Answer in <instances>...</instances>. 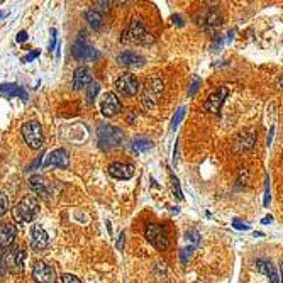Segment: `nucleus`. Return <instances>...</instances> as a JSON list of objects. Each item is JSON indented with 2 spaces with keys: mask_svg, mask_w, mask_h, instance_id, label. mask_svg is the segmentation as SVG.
Here are the masks:
<instances>
[{
  "mask_svg": "<svg viewBox=\"0 0 283 283\" xmlns=\"http://www.w3.org/2000/svg\"><path fill=\"white\" fill-rule=\"evenodd\" d=\"M12 214H14L15 222H24V224L34 222L37 214H39V202H37L36 197H24L12 209Z\"/></svg>",
  "mask_w": 283,
  "mask_h": 283,
  "instance_id": "obj_1",
  "label": "nucleus"
},
{
  "mask_svg": "<svg viewBox=\"0 0 283 283\" xmlns=\"http://www.w3.org/2000/svg\"><path fill=\"white\" fill-rule=\"evenodd\" d=\"M121 41L124 44H151L154 42V37L146 31L139 20H131V24L124 29Z\"/></svg>",
  "mask_w": 283,
  "mask_h": 283,
  "instance_id": "obj_2",
  "label": "nucleus"
},
{
  "mask_svg": "<svg viewBox=\"0 0 283 283\" xmlns=\"http://www.w3.org/2000/svg\"><path fill=\"white\" fill-rule=\"evenodd\" d=\"M97 138H98V146L102 149H114L124 144V132L121 129L114 126H100L97 131Z\"/></svg>",
  "mask_w": 283,
  "mask_h": 283,
  "instance_id": "obj_3",
  "label": "nucleus"
},
{
  "mask_svg": "<svg viewBox=\"0 0 283 283\" xmlns=\"http://www.w3.org/2000/svg\"><path fill=\"white\" fill-rule=\"evenodd\" d=\"M144 234L146 238H148V241L153 244L156 250H166V248L170 246V239H168V231H166L165 226L161 224H154V222H151V224L146 226L144 229Z\"/></svg>",
  "mask_w": 283,
  "mask_h": 283,
  "instance_id": "obj_4",
  "label": "nucleus"
},
{
  "mask_svg": "<svg viewBox=\"0 0 283 283\" xmlns=\"http://www.w3.org/2000/svg\"><path fill=\"white\" fill-rule=\"evenodd\" d=\"M22 138L25 141V144L31 149H41L42 148V141H44V136H42V126L37 121H29L22 126Z\"/></svg>",
  "mask_w": 283,
  "mask_h": 283,
  "instance_id": "obj_5",
  "label": "nucleus"
},
{
  "mask_svg": "<svg viewBox=\"0 0 283 283\" xmlns=\"http://www.w3.org/2000/svg\"><path fill=\"white\" fill-rule=\"evenodd\" d=\"M25 250L24 248H10L5 255H3V263H5V268L12 273H20L24 270L25 265Z\"/></svg>",
  "mask_w": 283,
  "mask_h": 283,
  "instance_id": "obj_6",
  "label": "nucleus"
},
{
  "mask_svg": "<svg viewBox=\"0 0 283 283\" xmlns=\"http://www.w3.org/2000/svg\"><path fill=\"white\" fill-rule=\"evenodd\" d=\"M197 24L202 25L205 31H216V29L221 27L222 24V15L219 14L217 8H204L197 14Z\"/></svg>",
  "mask_w": 283,
  "mask_h": 283,
  "instance_id": "obj_7",
  "label": "nucleus"
},
{
  "mask_svg": "<svg viewBox=\"0 0 283 283\" xmlns=\"http://www.w3.org/2000/svg\"><path fill=\"white\" fill-rule=\"evenodd\" d=\"M71 54L73 58L80 59V61H93L95 58H98V51L85 37H78L75 41V44L71 48Z\"/></svg>",
  "mask_w": 283,
  "mask_h": 283,
  "instance_id": "obj_8",
  "label": "nucleus"
},
{
  "mask_svg": "<svg viewBox=\"0 0 283 283\" xmlns=\"http://www.w3.org/2000/svg\"><path fill=\"white\" fill-rule=\"evenodd\" d=\"M227 95H229V88L227 87L217 88L216 92H212L211 95L207 97V100H205V104H204V109L207 110V112L214 114V115H219Z\"/></svg>",
  "mask_w": 283,
  "mask_h": 283,
  "instance_id": "obj_9",
  "label": "nucleus"
},
{
  "mask_svg": "<svg viewBox=\"0 0 283 283\" xmlns=\"http://www.w3.org/2000/svg\"><path fill=\"white\" fill-rule=\"evenodd\" d=\"M115 88L126 97H134L139 92V81L132 73H124L115 81Z\"/></svg>",
  "mask_w": 283,
  "mask_h": 283,
  "instance_id": "obj_10",
  "label": "nucleus"
},
{
  "mask_svg": "<svg viewBox=\"0 0 283 283\" xmlns=\"http://www.w3.org/2000/svg\"><path fill=\"white\" fill-rule=\"evenodd\" d=\"M32 278L37 283H56V272L44 261H37L32 267Z\"/></svg>",
  "mask_w": 283,
  "mask_h": 283,
  "instance_id": "obj_11",
  "label": "nucleus"
},
{
  "mask_svg": "<svg viewBox=\"0 0 283 283\" xmlns=\"http://www.w3.org/2000/svg\"><path fill=\"white\" fill-rule=\"evenodd\" d=\"M256 139H258V136L255 134V131H253V129H246V131L239 132V134L236 136L234 143H233L234 151H236V153L250 151V149L255 148Z\"/></svg>",
  "mask_w": 283,
  "mask_h": 283,
  "instance_id": "obj_12",
  "label": "nucleus"
},
{
  "mask_svg": "<svg viewBox=\"0 0 283 283\" xmlns=\"http://www.w3.org/2000/svg\"><path fill=\"white\" fill-rule=\"evenodd\" d=\"M121 109H122V105H121V102H119L117 95L112 92L105 93L104 98H102V102H100L102 114H104L105 117H114V115H117L119 112H121Z\"/></svg>",
  "mask_w": 283,
  "mask_h": 283,
  "instance_id": "obj_13",
  "label": "nucleus"
},
{
  "mask_svg": "<svg viewBox=\"0 0 283 283\" xmlns=\"http://www.w3.org/2000/svg\"><path fill=\"white\" fill-rule=\"evenodd\" d=\"M31 246L32 250L36 251H42L49 246V236L44 231V227L41 224H34L32 231H31Z\"/></svg>",
  "mask_w": 283,
  "mask_h": 283,
  "instance_id": "obj_14",
  "label": "nucleus"
},
{
  "mask_svg": "<svg viewBox=\"0 0 283 283\" xmlns=\"http://www.w3.org/2000/svg\"><path fill=\"white\" fill-rule=\"evenodd\" d=\"M109 175L117 180H129L134 177V165L131 163H112L109 165Z\"/></svg>",
  "mask_w": 283,
  "mask_h": 283,
  "instance_id": "obj_15",
  "label": "nucleus"
},
{
  "mask_svg": "<svg viewBox=\"0 0 283 283\" xmlns=\"http://www.w3.org/2000/svg\"><path fill=\"white\" fill-rule=\"evenodd\" d=\"M17 236V229L12 222L0 226V250H8L14 244Z\"/></svg>",
  "mask_w": 283,
  "mask_h": 283,
  "instance_id": "obj_16",
  "label": "nucleus"
},
{
  "mask_svg": "<svg viewBox=\"0 0 283 283\" xmlns=\"http://www.w3.org/2000/svg\"><path fill=\"white\" fill-rule=\"evenodd\" d=\"M46 166H54V168H66L68 166V153L65 149H54L46 158Z\"/></svg>",
  "mask_w": 283,
  "mask_h": 283,
  "instance_id": "obj_17",
  "label": "nucleus"
},
{
  "mask_svg": "<svg viewBox=\"0 0 283 283\" xmlns=\"http://www.w3.org/2000/svg\"><path fill=\"white\" fill-rule=\"evenodd\" d=\"M161 92H163V81L156 80V78L149 80L148 83H146V95L143 98L144 105L148 107V102H154V100H156L158 95H160Z\"/></svg>",
  "mask_w": 283,
  "mask_h": 283,
  "instance_id": "obj_18",
  "label": "nucleus"
},
{
  "mask_svg": "<svg viewBox=\"0 0 283 283\" xmlns=\"http://www.w3.org/2000/svg\"><path fill=\"white\" fill-rule=\"evenodd\" d=\"M90 83H92V75H90L88 68H85V66L76 68L75 73H73V88L80 90Z\"/></svg>",
  "mask_w": 283,
  "mask_h": 283,
  "instance_id": "obj_19",
  "label": "nucleus"
},
{
  "mask_svg": "<svg viewBox=\"0 0 283 283\" xmlns=\"http://www.w3.org/2000/svg\"><path fill=\"white\" fill-rule=\"evenodd\" d=\"M29 185H31V188L39 197H49L51 195L49 183L46 182V178L41 177V175H34V177H31V180H29Z\"/></svg>",
  "mask_w": 283,
  "mask_h": 283,
  "instance_id": "obj_20",
  "label": "nucleus"
},
{
  "mask_svg": "<svg viewBox=\"0 0 283 283\" xmlns=\"http://www.w3.org/2000/svg\"><path fill=\"white\" fill-rule=\"evenodd\" d=\"M256 270H258L260 273H265V275L268 277L270 283H280V277H278L275 267L272 265V261L268 260H258L256 261Z\"/></svg>",
  "mask_w": 283,
  "mask_h": 283,
  "instance_id": "obj_21",
  "label": "nucleus"
},
{
  "mask_svg": "<svg viewBox=\"0 0 283 283\" xmlns=\"http://www.w3.org/2000/svg\"><path fill=\"white\" fill-rule=\"evenodd\" d=\"M117 61L119 65H124V66H141L144 65V58L141 54L134 53V51H124L117 56Z\"/></svg>",
  "mask_w": 283,
  "mask_h": 283,
  "instance_id": "obj_22",
  "label": "nucleus"
},
{
  "mask_svg": "<svg viewBox=\"0 0 283 283\" xmlns=\"http://www.w3.org/2000/svg\"><path fill=\"white\" fill-rule=\"evenodd\" d=\"M0 95H5V97H19L25 100L27 98V93H25L24 88H20L19 85L15 83H0Z\"/></svg>",
  "mask_w": 283,
  "mask_h": 283,
  "instance_id": "obj_23",
  "label": "nucleus"
},
{
  "mask_svg": "<svg viewBox=\"0 0 283 283\" xmlns=\"http://www.w3.org/2000/svg\"><path fill=\"white\" fill-rule=\"evenodd\" d=\"M85 19H87L88 25L92 29H102V25H104V19H102V14L97 10H87V14H85Z\"/></svg>",
  "mask_w": 283,
  "mask_h": 283,
  "instance_id": "obj_24",
  "label": "nucleus"
},
{
  "mask_svg": "<svg viewBox=\"0 0 283 283\" xmlns=\"http://www.w3.org/2000/svg\"><path fill=\"white\" fill-rule=\"evenodd\" d=\"M131 148H132V151H136V153H144L153 148V143L149 139H136Z\"/></svg>",
  "mask_w": 283,
  "mask_h": 283,
  "instance_id": "obj_25",
  "label": "nucleus"
},
{
  "mask_svg": "<svg viewBox=\"0 0 283 283\" xmlns=\"http://www.w3.org/2000/svg\"><path fill=\"white\" fill-rule=\"evenodd\" d=\"M185 239H187V243L190 244L192 248H197V246L200 244V234H199V231H195V229L188 231V233L185 234Z\"/></svg>",
  "mask_w": 283,
  "mask_h": 283,
  "instance_id": "obj_26",
  "label": "nucleus"
},
{
  "mask_svg": "<svg viewBox=\"0 0 283 283\" xmlns=\"http://www.w3.org/2000/svg\"><path fill=\"white\" fill-rule=\"evenodd\" d=\"M98 92H100V85H98L97 81H92V83L88 85V93H87V100L90 102V104L95 100V97L98 95Z\"/></svg>",
  "mask_w": 283,
  "mask_h": 283,
  "instance_id": "obj_27",
  "label": "nucleus"
},
{
  "mask_svg": "<svg viewBox=\"0 0 283 283\" xmlns=\"http://www.w3.org/2000/svg\"><path fill=\"white\" fill-rule=\"evenodd\" d=\"M183 115H185V107H180V109H178V112L175 114L173 121H171V129H173V131L177 129V127H178V124L182 122Z\"/></svg>",
  "mask_w": 283,
  "mask_h": 283,
  "instance_id": "obj_28",
  "label": "nucleus"
},
{
  "mask_svg": "<svg viewBox=\"0 0 283 283\" xmlns=\"http://www.w3.org/2000/svg\"><path fill=\"white\" fill-rule=\"evenodd\" d=\"M194 250H195V248L188 246V248H183V250L180 251V258H182V263L183 265L188 263V260L192 258V255H194Z\"/></svg>",
  "mask_w": 283,
  "mask_h": 283,
  "instance_id": "obj_29",
  "label": "nucleus"
},
{
  "mask_svg": "<svg viewBox=\"0 0 283 283\" xmlns=\"http://www.w3.org/2000/svg\"><path fill=\"white\" fill-rule=\"evenodd\" d=\"M200 85H202V80H200L199 76H194V78H192L190 90H188V95H190V97H194L195 93H197V90L200 88Z\"/></svg>",
  "mask_w": 283,
  "mask_h": 283,
  "instance_id": "obj_30",
  "label": "nucleus"
},
{
  "mask_svg": "<svg viewBox=\"0 0 283 283\" xmlns=\"http://www.w3.org/2000/svg\"><path fill=\"white\" fill-rule=\"evenodd\" d=\"M171 188H173V194L177 195V199L178 200H182L183 199V194H182V188H180V183H178V180L177 178H171Z\"/></svg>",
  "mask_w": 283,
  "mask_h": 283,
  "instance_id": "obj_31",
  "label": "nucleus"
},
{
  "mask_svg": "<svg viewBox=\"0 0 283 283\" xmlns=\"http://www.w3.org/2000/svg\"><path fill=\"white\" fill-rule=\"evenodd\" d=\"M7 209H8V202H7V197L0 192V217L3 216V214L7 212Z\"/></svg>",
  "mask_w": 283,
  "mask_h": 283,
  "instance_id": "obj_32",
  "label": "nucleus"
},
{
  "mask_svg": "<svg viewBox=\"0 0 283 283\" xmlns=\"http://www.w3.org/2000/svg\"><path fill=\"white\" fill-rule=\"evenodd\" d=\"M61 283H81L80 278H76L75 275H71V273H65V275L61 277Z\"/></svg>",
  "mask_w": 283,
  "mask_h": 283,
  "instance_id": "obj_33",
  "label": "nucleus"
},
{
  "mask_svg": "<svg viewBox=\"0 0 283 283\" xmlns=\"http://www.w3.org/2000/svg\"><path fill=\"white\" fill-rule=\"evenodd\" d=\"M37 56H39V51H31V53L25 54V56L22 58V61L24 63H29V61H32V59H36Z\"/></svg>",
  "mask_w": 283,
  "mask_h": 283,
  "instance_id": "obj_34",
  "label": "nucleus"
},
{
  "mask_svg": "<svg viewBox=\"0 0 283 283\" xmlns=\"http://www.w3.org/2000/svg\"><path fill=\"white\" fill-rule=\"evenodd\" d=\"M54 46H56V29H51V41H49V51L53 53Z\"/></svg>",
  "mask_w": 283,
  "mask_h": 283,
  "instance_id": "obj_35",
  "label": "nucleus"
},
{
  "mask_svg": "<svg viewBox=\"0 0 283 283\" xmlns=\"http://www.w3.org/2000/svg\"><path fill=\"white\" fill-rule=\"evenodd\" d=\"M270 199H272V197H270V180L267 178V190H265V202H263L265 207L270 205Z\"/></svg>",
  "mask_w": 283,
  "mask_h": 283,
  "instance_id": "obj_36",
  "label": "nucleus"
},
{
  "mask_svg": "<svg viewBox=\"0 0 283 283\" xmlns=\"http://www.w3.org/2000/svg\"><path fill=\"white\" fill-rule=\"evenodd\" d=\"M233 226L236 227V229H243V231H248V229H250V227L244 224V222L239 221V219H234V221H233Z\"/></svg>",
  "mask_w": 283,
  "mask_h": 283,
  "instance_id": "obj_37",
  "label": "nucleus"
},
{
  "mask_svg": "<svg viewBox=\"0 0 283 283\" xmlns=\"http://www.w3.org/2000/svg\"><path fill=\"white\" fill-rule=\"evenodd\" d=\"M27 32H25V31H20L19 34H17V37H15V41L17 42H25V41H27Z\"/></svg>",
  "mask_w": 283,
  "mask_h": 283,
  "instance_id": "obj_38",
  "label": "nucleus"
},
{
  "mask_svg": "<svg viewBox=\"0 0 283 283\" xmlns=\"http://www.w3.org/2000/svg\"><path fill=\"white\" fill-rule=\"evenodd\" d=\"M5 263H3V255H2V250H0V278L3 277V273H5Z\"/></svg>",
  "mask_w": 283,
  "mask_h": 283,
  "instance_id": "obj_39",
  "label": "nucleus"
},
{
  "mask_svg": "<svg viewBox=\"0 0 283 283\" xmlns=\"http://www.w3.org/2000/svg\"><path fill=\"white\" fill-rule=\"evenodd\" d=\"M37 166H41V158H37V160H36V161H34V163H32V165H31V166H29V171L36 170V168H37Z\"/></svg>",
  "mask_w": 283,
  "mask_h": 283,
  "instance_id": "obj_40",
  "label": "nucleus"
},
{
  "mask_svg": "<svg viewBox=\"0 0 283 283\" xmlns=\"http://www.w3.org/2000/svg\"><path fill=\"white\" fill-rule=\"evenodd\" d=\"M173 24H177L178 27H182V25H183V20H182V17H180V15H175V17H173Z\"/></svg>",
  "mask_w": 283,
  "mask_h": 283,
  "instance_id": "obj_41",
  "label": "nucleus"
},
{
  "mask_svg": "<svg viewBox=\"0 0 283 283\" xmlns=\"http://www.w3.org/2000/svg\"><path fill=\"white\" fill-rule=\"evenodd\" d=\"M273 134H275V127H272V131H270V134H268V146L272 144V141H273Z\"/></svg>",
  "mask_w": 283,
  "mask_h": 283,
  "instance_id": "obj_42",
  "label": "nucleus"
},
{
  "mask_svg": "<svg viewBox=\"0 0 283 283\" xmlns=\"http://www.w3.org/2000/svg\"><path fill=\"white\" fill-rule=\"evenodd\" d=\"M221 46H222V39L221 37H217V42L214 44V49H221Z\"/></svg>",
  "mask_w": 283,
  "mask_h": 283,
  "instance_id": "obj_43",
  "label": "nucleus"
},
{
  "mask_svg": "<svg viewBox=\"0 0 283 283\" xmlns=\"http://www.w3.org/2000/svg\"><path fill=\"white\" fill-rule=\"evenodd\" d=\"M272 221H273V217H272V216H267L261 222H263V224H268V222H272Z\"/></svg>",
  "mask_w": 283,
  "mask_h": 283,
  "instance_id": "obj_44",
  "label": "nucleus"
},
{
  "mask_svg": "<svg viewBox=\"0 0 283 283\" xmlns=\"http://www.w3.org/2000/svg\"><path fill=\"white\" fill-rule=\"evenodd\" d=\"M122 243H124V233L121 234V239H119V243H117V248H119V250L122 248Z\"/></svg>",
  "mask_w": 283,
  "mask_h": 283,
  "instance_id": "obj_45",
  "label": "nucleus"
},
{
  "mask_svg": "<svg viewBox=\"0 0 283 283\" xmlns=\"http://www.w3.org/2000/svg\"><path fill=\"white\" fill-rule=\"evenodd\" d=\"M8 12H0V19H3V17H7Z\"/></svg>",
  "mask_w": 283,
  "mask_h": 283,
  "instance_id": "obj_46",
  "label": "nucleus"
},
{
  "mask_svg": "<svg viewBox=\"0 0 283 283\" xmlns=\"http://www.w3.org/2000/svg\"><path fill=\"white\" fill-rule=\"evenodd\" d=\"M280 283H283V265H282V277H280Z\"/></svg>",
  "mask_w": 283,
  "mask_h": 283,
  "instance_id": "obj_47",
  "label": "nucleus"
}]
</instances>
